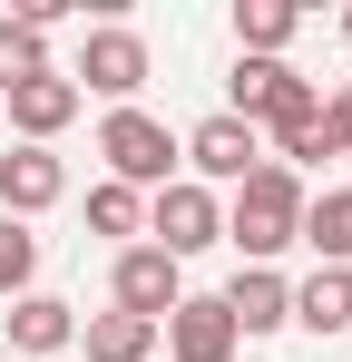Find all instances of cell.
Wrapping results in <instances>:
<instances>
[{"instance_id": "cell-1", "label": "cell", "mask_w": 352, "mask_h": 362, "mask_svg": "<svg viewBox=\"0 0 352 362\" xmlns=\"http://www.w3.org/2000/svg\"><path fill=\"white\" fill-rule=\"evenodd\" d=\"M293 235H303V177H284V167L264 157V167L225 196V245L245 255V264H274Z\"/></svg>"}, {"instance_id": "cell-2", "label": "cell", "mask_w": 352, "mask_h": 362, "mask_svg": "<svg viewBox=\"0 0 352 362\" xmlns=\"http://www.w3.org/2000/svg\"><path fill=\"white\" fill-rule=\"evenodd\" d=\"M225 118H245L254 137H284V127L323 118V88H313L293 59H235L225 69Z\"/></svg>"}, {"instance_id": "cell-3", "label": "cell", "mask_w": 352, "mask_h": 362, "mask_svg": "<svg viewBox=\"0 0 352 362\" xmlns=\"http://www.w3.org/2000/svg\"><path fill=\"white\" fill-rule=\"evenodd\" d=\"M98 157H108V186L157 196V186H176V127L147 118V108H108L98 118Z\"/></svg>"}, {"instance_id": "cell-4", "label": "cell", "mask_w": 352, "mask_h": 362, "mask_svg": "<svg viewBox=\"0 0 352 362\" xmlns=\"http://www.w3.org/2000/svg\"><path fill=\"white\" fill-rule=\"evenodd\" d=\"M254 167H264V137H254L245 118H225V108H216V118H196L186 137H176V177H196L206 196H216V186L235 196Z\"/></svg>"}, {"instance_id": "cell-5", "label": "cell", "mask_w": 352, "mask_h": 362, "mask_svg": "<svg viewBox=\"0 0 352 362\" xmlns=\"http://www.w3.org/2000/svg\"><path fill=\"white\" fill-rule=\"evenodd\" d=\"M147 40L127 30V20H98L88 30V49H78V69H69V88L78 98H108V108H137V88H147Z\"/></svg>"}, {"instance_id": "cell-6", "label": "cell", "mask_w": 352, "mask_h": 362, "mask_svg": "<svg viewBox=\"0 0 352 362\" xmlns=\"http://www.w3.org/2000/svg\"><path fill=\"white\" fill-rule=\"evenodd\" d=\"M147 245L157 255H206V245H225V196H206L196 177H176V186H157L147 196Z\"/></svg>"}, {"instance_id": "cell-7", "label": "cell", "mask_w": 352, "mask_h": 362, "mask_svg": "<svg viewBox=\"0 0 352 362\" xmlns=\"http://www.w3.org/2000/svg\"><path fill=\"white\" fill-rule=\"evenodd\" d=\"M176 303H186V264H176V255H157V245H117V264H108V313L167 323Z\"/></svg>"}, {"instance_id": "cell-8", "label": "cell", "mask_w": 352, "mask_h": 362, "mask_svg": "<svg viewBox=\"0 0 352 362\" xmlns=\"http://www.w3.org/2000/svg\"><path fill=\"white\" fill-rule=\"evenodd\" d=\"M216 303H225L235 343H254V333H284V323H293V284L274 274V264H245V274H235Z\"/></svg>"}, {"instance_id": "cell-9", "label": "cell", "mask_w": 352, "mask_h": 362, "mask_svg": "<svg viewBox=\"0 0 352 362\" xmlns=\"http://www.w3.org/2000/svg\"><path fill=\"white\" fill-rule=\"evenodd\" d=\"M157 343H167V362H235V323H225L216 294H186L167 323H157Z\"/></svg>"}, {"instance_id": "cell-10", "label": "cell", "mask_w": 352, "mask_h": 362, "mask_svg": "<svg viewBox=\"0 0 352 362\" xmlns=\"http://www.w3.org/2000/svg\"><path fill=\"white\" fill-rule=\"evenodd\" d=\"M59 196H69V167H59L49 147H10V157H0V216L30 226V216H49Z\"/></svg>"}, {"instance_id": "cell-11", "label": "cell", "mask_w": 352, "mask_h": 362, "mask_svg": "<svg viewBox=\"0 0 352 362\" xmlns=\"http://www.w3.org/2000/svg\"><path fill=\"white\" fill-rule=\"evenodd\" d=\"M0 98H10V127H20V147H49L59 127L88 108V98L69 88V69H49V78H20V88H0Z\"/></svg>"}, {"instance_id": "cell-12", "label": "cell", "mask_w": 352, "mask_h": 362, "mask_svg": "<svg viewBox=\"0 0 352 362\" xmlns=\"http://www.w3.org/2000/svg\"><path fill=\"white\" fill-rule=\"evenodd\" d=\"M0 323H10V353H30V362H49V353L78 343V303H59V294H20Z\"/></svg>"}, {"instance_id": "cell-13", "label": "cell", "mask_w": 352, "mask_h": 362, "mask_svg": "<svg viewBox=\"0 0 352 362\" xmlns=\"http://www.w3.org/2000/svg\"><path fill=\"white\" fill-rule=\"evenodd\" d=\"M293 323H303V333H323V343L352 333V274H343V264H313V274L293 284Z\"/></svg>"}, {"instance_id": "cell-14", "label": "cell", "mask_w": 352, "mask_h": 362, "mask_svg": "<svg viewBox=\"0 0 352 362\" xmlns=\"http://www.w3.org/2000/svg\"><path fill=\"white\" fill-rule=\"evenodd\" d=\"M293 245H313V264H343V274H352V186L303 196V235H293Z\"/></svg>"}, {"instance_id": "cell-15", "label": "cell", "mask_w": 352, "mask_h": 362, "mask_svg": "<svg viewBox=\"0 0 352 362\" xmlns=\"http://www.w3.org/2000/svg\"><path fill=\"white\" fill-rule=\"evenodd\" d=\"M78 353L88 362H157V323H137V313H78Z\"/></svg>"}, {"instance_id": "cell-16", "label": "cell", "mask_w": 352, "mask_h": 362, "mask_svg": "<svg viewBox=\"0 0 352 362\" xmlns=\"http://www.w3.org/2000/svg\"><path fill=\"white\" fill-rule=\"evenodd\" d=\"M293 30H303L293 0H235V59H284Z\"/></svg>"}, {"instance_id": "cell-17", "label": "cell", "mask_w": 352, "mask_h": 362, "mask_svg": "<svg viewBox=\"0 0 352 362\" xmlns=\"http://www.w3.org/2000/svg\"><path fill=\"white\" fill-rule=\"evenodd\" d=\"M49 30H30V20H10L0 10V88H20V78H49Z\"/></svg>"}, {"instance_id": "cell-18", "label": "cell", "mask_w": 352, "mask_h": 362, "mask_svg": "<svg viewBox=\"0 0 352 362\" xmlns=\"http://www.w3.org/2000/svg\"><path fill=\"white\" fill-rule=\"evenodd\" d=\"M88 235H127V245H147V196L137 186H88Z\"/></svg>"}, {"instance_id": "cell-19", "label": "cell", "mask_w": 352, "mask_h": 362, "mask_svg": "<svg viewBox=\"0 0 352 362\" xmlns=\"http://www.w3.org/2000/svg\"><path fill=\"white\" fill-rule=\"evenodd\" d=\"M0 294H40V235L20 226V216H0Z\"/></svg>"}, {"instance_id": "cell-20", "label": "cell", "mask_w": 352, "mask_h": 362, "mask_svg": "<svg viewBox=\"0 0 352 362\" xmlns=\"http://www.w3.org/2000/svg\"><path fill=\"white\" fill-rule=\"evenodd\" d=\"M323 147H333V157H352V88H333V98H323Z\"/></svg>"}, {"instance_id": "cell-21", "label": "cell", "mask_w": 352, "mask_h": 362, "mask_svg": "<svg viewBox=\"0 0 352 362\" xmlns=\"http://www.w3.org/2000/svg\"><path fill=\"white\" fill-rule=\"evenodd\" d=\"M343 40H352V10H343Z\"/></svg>"}]
</instances>
